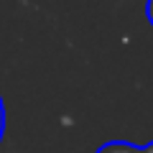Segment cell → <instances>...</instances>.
Returning a JSON list of instances; mask_svg holds the SVG:
<instances>
[{
    "instance_id": "cell-1",
    "label": "cell",
    "mask_w": 153,
    "mask_h": 153,
    "mask_svg": "<svg viewBox=\"0 0 153 153\" xmlns=\"http://www.w3.org/2000/svg\"><path fill=\"white\" fill-rule=\"evenodd\" d=\"M97 153H140V146H133L128 140H110L97 148Z\"/></svg>"
},
{
    "instance_id": "cell-2",
    "label": "cell",
    "mask_w": 153,
    "mask_h": 153,
    "mask_svg": "<svg viewBox=\"0 0 153 153\" xmlns=\"http://www.w3.org/2000/svg\"><path fill=\"white\" fill-rule=\"evenodd\" d=\"M3 130H5V110H3V100H0V140H3Z\"/></svg>"
},
{
    "instance_id": "cell-3",
    "label": "cell",
    "mask_w": 153,
    "mask_h": 153,
    "mask_svg": "<svg viewBox=\"0 0 153 153\" xmlns=\"http://www.w3.org/2000/svg\"><path fill=\"white\" fill-rule=\"evenodd\" d=\"M146 13H148V21H151V26H153V0H148V5H146Z\"/></svg>"
},
{
    "instance_id": "cell-4",
    "label": "cell",
    "mask_w": 153,
    "mask_h": 153,
    "mask_svg": "<svg viewBox=\"0 0 153 153\" xmlns=\"http://www.w3.org/2000/svg\"><path fill=\"white\" fill-rule=\"evenodd\" d=\"M140 153H153V140L148 143V146H143V148H140Z\"/></svg>"
}]
</instances>
